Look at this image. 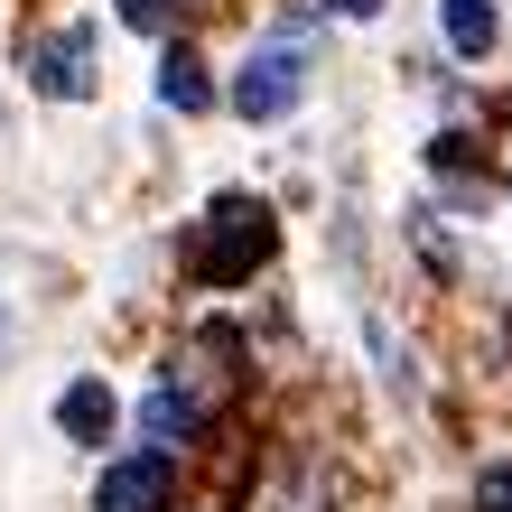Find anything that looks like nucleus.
I'll list each match as a JSON object with an SVG mask.
<instances>
[{"mask_svg":"<svg viewBox=\"0 0 512 512\" xmlns=\"http://www.w3.org/2000/svg\"><path fill=\"white\" fill-rule=\"evenodd\" d=\"M28 75H38V94L84 103V94H94V28H56V38L28 56Z\"/></svg>","mask_w":512,"mask_h":512,"instance_id":"20e7f679","label":"nucleus"},{"mask_svg":"<svg viewBox=\"0 0 512 512\" xmlns=\"http://www.w3.org/2000/svg\"><path fill=\"white\" fill-rule=\"evenodd\" d=\"M168 494H177L168 447H131V457H112L94 475V512H168Z\"/></svg>","mask_w":512,"mask_h":512,"instance_id":"7ed1b4c3","label":"nucleus"},{"mask_svg":"<svg viewBox=\"0 0 512 512\" xmlns=\"http://www.w3.org/2000/svg\"><path fill=\"white\" fill-rule=\"evenodd\" d=\"M270 205L261 196H215V215H205V243H196V280L205 289H233V280H252V270L270 261Z\"/></svg>","mask_w":512,"mask_h":512,"instance_id":"f03ea898","label":"nucleus"},{"mask_svg":"<svg viewBox=\"0 0 512 512\" xmlns=\"http://www.w3.org/2000/svg\"><path fill=\"white\" fill-rule=\"evenodd\" d=\"M140 429H149V447H168V457H177V438L196 429V401H187L177 382H159V391L140 401Z\"/></svg>","mask_w":512,"mask_h":512,"instance_id":"6e6552de","label":"nucleus"},{"mask_svg":"<svg viewBox=\"0 0 512 512\" xmlns=\"http://www.w3.org/2000/svg\"><path fill=\"white\" fill-rule=\"evenodd\" d=\"M336 10H345V19H373V10H382V0H336Z\"/></svg>","mask_w":512,"mask_h":512,"instance_id":"9d476101","label":"nucleus"},{"mask_svg":"<svg viewBox=\"0 0 512 512\" xmlns=\"http://www.w3.org/2000/svg\"><path fill=\"white\" fill-rule=\"evenodd\" d=\"M159 103H168V112H205V103H215V75H205V56H196L187 38L159 56Z\"/></svg>","mask_w":512,"mask_h":512,"instance_id":"423d86ee","label":"nucleus"},{"mask_svg":"<svg viewBox=\"0 0 512 512\" xmlns=\"http://www.w3.org/2000/svg\"><path fill=\"white\" fill-rule=\"evenodd\" d=\"M112 419H122V401H112V391H103L94 373L56 391V429H66V438H84V447H103V438H112Z\"/></svg>","mask_w":512,"mask_h":512,"instance_id":"39448f33","label":"nucleus"},{"mask_svg":"<svg viewBox=\"0 0 512 512\" xmlns=\"http://www.w3.org/2000/svg\"><path fill=\"white\" fill-rule=\"evenodd\" d=\"M438 28H447V47H457V56H494L503 10H494V0H438Z\"/></svg>","mask_w":512,"mask_h":512,"instance_id":"0eeeda50","label":"nucleus"},{"mask_svg":"<svg viewBox=\"0 0 512 512\" xmlns=\"http://www.w3.org/2000/svg\"><path fill=\"white\" fill-rule=\"evenodd\" d=\"M308 75H317L308 28H270V38L243 56V75L224 84V103L243 112V122H280V112H298V103H308Z\"/></svg>","mask_w":512,"mask_h":512,"instance_id":"f257e3e1","label":"nucleus"},{"mask_svg":"<svg viewBox=\"0 0 512 512\" xmlns=\"http://www.w3.org/2000/svg\"><path fill=\"white\" fill-rule=\"evenodd\" d=\"M122 19L131 28H168V0H122Z\"/></svg>","mask_w":512,"mask_h":512,"instance_id":"1a4fd4ad","label":"nucleus"}]
</instances>
